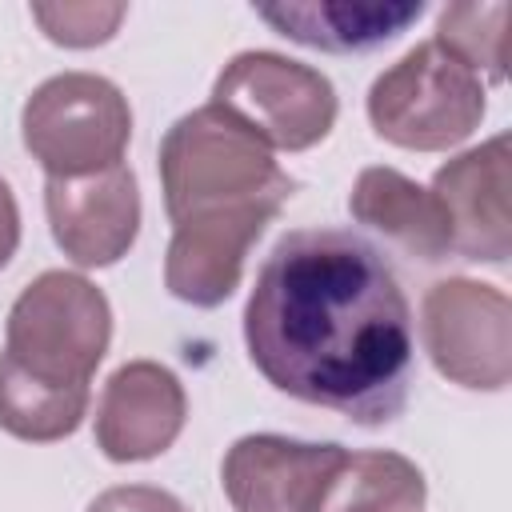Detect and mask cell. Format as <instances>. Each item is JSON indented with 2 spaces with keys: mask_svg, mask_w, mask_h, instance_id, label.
I'll use <instances>...</instances> for the list:
<instances>
[{
  "mask_svg": "<svg viewBox=\"0 0 512 512\" xmlns=\"http://www.w3.org/2000/svg\"><path fill=\"white\" fill-rule=\"evenodd\" d=\"M436 44L456 56L468 72L504 80L508 60V4H448L436 20Z\"/></svg>",
  "mask_w": 512,
  "mask_h": 512,
  "instance_id": "e0dca14e",
  "label": "cell"
},
{
  "mask_svg": "<svg viewBox=\"0 0 512 512\" xmlns=\"http://www.w3.org/2000/svg\"><path fill=\"white\" fill-rule=\"evenodd\" d=\"M24 148L48 180H76L124 164L132 112L124 92L92 72H64L44 80L20 112Z\"/></svg>",
  "mask_w": 512,
  "mask_h": 512,
  "instance_id": "5b68a950",
  "label": "cell"
},
{
  "mask_svg": "<svg viewBox=\"0 0 512 512\" xmlns=\"http://www.w3.org/2000/svg\"><path fill=\"white\" fill-rule=\"evenodd\" d=\"M424 476L400 452H348L316 512H420Z\"/></svg>",
  "mask_w": 512,
  "mask_h": 512,
  "instance_id": "9a60e30c",
  "label": "cell"
},
{
  "mask_svg": "<svg viewBox=\"0 0 512 512\" xmlns=\"http://www.w3.org/2000/svg\"><path fill=\"white\" fill-rule=\"evenodd\" d=\"M212 104L284 152L320 144L336 124V92L316 68L280 52H240L212 84Z\"/></svg>",
  "mask_w": 512,
  "mask_h": 512,
  "instance_id": "8992f818",
  "label": "cell"
},
{
  "mask_svg": "<svg viewBox=\"0 0 512 512\" xmlns=\"http://www.w3.org/2000/svg\"><path fill=\"white\" fill-rule=\"evenodd\" d=\"M508 184H512V152L508 136H492L488 144L448 160L436 180L432 196L440 200L452 232V252L484 264H504L512 252V212H508Z\"/></svg>",
  "mask_w": 512,
  "mask_h": 512,
  "instance_id": "30bf717a",
  "label": "cell"
},
{
  "mask_svg": "<svg viewBox=\"0 0 512 512\" xmlns=\"http://www.w3.org/2000/svg\"><path fill=\"white\" fill-rule=\"evenodd\" d=\"M376 136L412 152H444L468 140L484 120V84L436 40L404 52L368 88Z\"/></svg>",
  "mask_w": 512,
  "mask_h": 512,
  "instance_id": "277c9868",
  "label": "cell"
},
{
  "mask_svg": "<svg viewBox=\"0 0 512 512\" xmlns=\"http://www.w3.org/2000/svg\"><path fill=\"white\" fill-rule=\"evenodd\" d=\"M88 512H188L172 492L148 484H120L92 500Z\"/></svg>",
  "mask_w": 512,
  "mask_h": 512,
  "instance_id": "d6986e66",
  "label": "cell"
},
{
  "mask_svg": "<svg viewBox=\"0 0 512 512\" xmlns=\"http://www.w3.org/2000/svg\"><path fill=\"white\" fill-rule=\"evenodd\" d=\"M256 372L284 396L388 424L412 388V312L384 256L344 228L276 240L244 308Z\"/></svg>",
  "mask_w": 512,
  "mask_h": 512,
  "instance_id": "6da1fadb",
  "label": "cell"
},
{
  "mask_svg": "<svg viewBox=\"0 0 512 512\" xmlns=\"http://www.w3.org/2000/svg\"><path fill=\"white\" fill-rule=\"evenodd\" d=\"M348 452L288 436H240L224 456V492L236 512H316Z\"/></svg>",
  "mask_w": 512,
  "mask_h": 512,
  "instance_id": "ba28073f",
  "label": "cell"
},
{
  "mask_svg": "<svg viewBox=\"0 0 512 512\" xmlns=\"http://www.w3.org/2000/svg\"><path fill=\"white\" fill-rule=\"evenodd\" d=\"M32 20L48 32V40L64 48H92L116 32L124 4H36Z\"/></svg>",
  "mask_w": 512,
  "mask_h": 512,
  "instance_id": "ac0fdd59",
  "label": "cell"
},
{
  "mask_svg": "<svg viewBox=\"0 0 512 512\" xmlns=\"http://www.w3.org/2000/svg\"><path fill=\"white\" fill-rule=\"evenodd\" d=\"M348 208L360 224L384 232L408 256L444 260L452 252V232L432 188H420L396 168H364L348 196Z\"/></svg>",
  "mask_w": 512,
  "mask_h": 512,
  "instance_id": "5bb4252c",
  "label": "cell"
},
{
  "mask_svg": "<svg viewBox=\"0 0 512 512\" xmlns=\"http://www.w3.org/2000/svg\"><path fill=\"white\" fill-rule=\"evenodd\" d=\"M424 4H392V0H304V4H264L256 16L272 24L280 36L324 48V52H360L392 40L412 20H420Z\"/></svg>",
  "mask_w": 512,
  "mask_h": 512,
  "instance_id": "4fadbf2b",
  "label": "cell"
},
{
  "mask_svg": "<svg viewBox=\"0 0 512 512\" xmlns=\"http://www.w3.org/2000/svg\"><path fill=\"white\" fill-rule=\"evenodd\" d=\"M0 184H4V180H0Z\"/></svg>",
  "mask_w": 512,
  "mask_h": 512,
  "instance_id": "44dd1931",
  "label": "cell"
},
{
  "mask_svg": "<svg viewBox=\"0 0 512 512\" xmlns=\"http://www.w3.org/2000/svg\"><path fill=\"white\" fill-rule=\"evenodd\" d=\"M276 212L280 208H272V204H256V208L192 216V220L172 224V244H168V260H164L168 292L196 308L224 304L240 284L248 248L260 240L264 224Z\"/></svg>",
  "mask_w": 512,
  "mask_h": 512,
  "instance_id": "7c38bea8",
  "label": "cell"
},
{
  "mask_svg": "<svg viewBox=\"0 0 512 512\" xmlns=\"http://www.w3.org/2000/svg\"><path fill=\"white\" fill-rule=\"evenodd\" d=\"M188 416L184 384L156 360H132L104 384L96 408V444L116 464L152 460L180 436Z\"/></svg>",
  "mask_w": 512,
  "mask_h": 512,
  "instance_id": "8fae6325",
  "label": "cell"
},
{
  "mask_svg": "<svg viewBox=\"0 0 512 512\" xmlns=\"http://www.w3.org/2000/svg\"><path fill=\"white\" fill-rule=\"evenodd\" d=\"M112 340L104 292L76 272L36 276L4 324V356L44 384H88Z\"/></svg>",
  "mask_w": 512,
  "mask_h": 512,
  "instance_id": "3957f363",
  "label": "cell"
},
{
  "mask_svg": "<svg viewBox=\"0 0 512 512\" xmlns=\"http://www.w3.org/2000/svg\"><path fill=\"white\" fill-rule=\"evenodd\" d=\"M16 244H20V208L8 192V184H0V268L8 264Z\"/></svg>",
  "mask_w": 512,
  "mask_h": 512,
  "instance_id": "ffe728a7",
  "label": "cell"
},
{
  "mask_svg": "<svg viewBox=\"0 0 512 512\" xmlns=\"http://www.w3.org/2000/svg\"><path fill=\"white\" fill-rule=\"evenodd\" d=\"M160 188L168 220L180 224L256 204L284 208L296 184L280 172L264 140L224 108L204 104L168 128L160 144Z\"/></svg>",
  "mask_w": 512,
  "mask_h": 512,
  "instance_id": "7a4b0ae2",
  "label": "cell"
},
{
  "mask_svg": "<svg viewBox=\"0 0 512 512\" xmlns=\"http://www.w3.org/2000/svg\"><path fill=\"white\" fill-rule=\"evenodd\" d=\"M88 412V384H44L0 352V428L20 440H64Z\"/></svg>",
  "mask_w": 512,
  "mask_h": 512,
  "instance_id": "2e32d148",
  "label": "cell"
},
{
  "mask_svg": "<svg viewBox=\"0 0 512 512\" xmlns=\"http://www.w3.org/2000/svg\"><path fill=\"white\" fill-rule=\"evenodd\" d=\"M44 208L56 244L80 268L116 264L140 232V192L128 164L76 180H48Z\"/></svg>",
  "mask_w": 512,
  "mask_h": 512,
  "instance_id": "9c48e42d",
  "label": "cell"
},
{
  "mask_svg": "<svg viewBox=\"0 0 512 512\" xmlns=\"http://www.w3.org/2000/svg\"><path fill=\"white\" fill-rule=\"evenodd\" d=\"M424 348L452 384L500 392L512 376L508 296L464 276L432 284L424 296Z\"/></svg>",
  "mask_w": 512,
  "mask_h": 512,
  "instance_id": "52a82bcc",
  "label": "cell"
}]
</instances>
